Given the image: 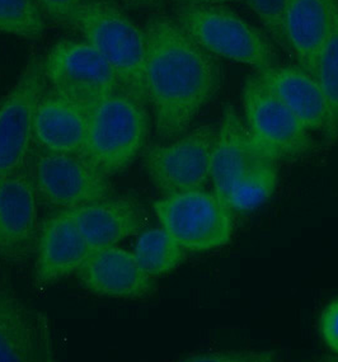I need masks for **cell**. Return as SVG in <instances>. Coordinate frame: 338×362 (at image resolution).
Wrapping results in <instances>:
<instances>
[{"mask_svg": "<svg viewBox=\"0 0 338 362\" xmlns=\"http://www.w3.org/2000/svg\"><path fill=\"white\" fill-rule=\"evenodd\" d=\"M145 83L156 136L169 141L190 130L221 86L218 57L196 44L173 17L151 14L144 25Z\"/></svg>", "mask_w": 338, "mask_h": 362, "instance_id": "cell-1", "label": "cell"}, {"mask_svg": "<svg viewBox=\"0 0 338 362\" xmlns=\"http://www.w3.org/2000/svg\"><path fill=\"white\" fill-rule=\"evenodd\" d=\"M144 102L120 89L91 108L79 156L107 178L124 172L144 150L151 119Z\"/></svg>", "mask_w": 338, "mask_h": 362, "instance_id": "cell-2", "label": "cell"}, {"mask_svg": "<svg viewBox=\"0 0 338 362\" xmlns=\"http://www.w3.org/2000/svg\"><path fill=\"white\" fill-rule=\"evenodd\" d=\"M71 30L105 57L121 88L148 105L145 65L146 38L115 0H86L76 9Z\"/></svg>", "mask_w": 338, "mask_h": 362, "instance_id": "cell-3", "label": "cell"}, {"mask_svg": "<svg viewBox=\"0 0 338 362\" xmlns=\"http://www.w3.org/2000/svg\"><path fill=\"white\" fill-rule=\"evenodd\" d=\"M173 18L214 57L251 66L257 73L279 65L275 44L267 33L226 6H177Z\"/></svg>", "mask_w": 338, "mask_h": 362, "instance_id": "cell-4", "label": "cell"}, {"mask_svg": "<svg viewBox=\"0 0 338 362\" xmlns=\"http://www.w3.org/2000/svg\"><path fill=\"white\" fill-rule=\"evenodd\" d=\"M46 86L91 111L121 88L105 57L86 40L65 38L42 57Z\"/></svg>", "mask_w": 338, "mask_h": 362, "instance_id": "cell-5", "label": "cell"}, {"mask_svg": "<svg viewBox=\"0 0 338 362\" xmlns=\"http://www.w3.org/2000/svg\"><path fill=\"white\" fill-rule=\"evenodd\" d=\"M242 105L253 145L264 158L277 163L309 151V132L258 75L247 76Z\"/></svg>", "mask_w": 338, "mask_h": 362, "instance_id": "cell-6", "label": "cell"}, {"mask_svg": "<svg viewBox=\"0 0 338 362\" xmlns=\"http://www.w3.org/2000/svg\"><path fill=\"white\" fill-rule=\"evenodd\" d=\"M154 211L185 250H216L232 237V211L204 188L168 194L154 204Z\"/></svg>", "mask_w": 338, "mask_h": 362, "instance_id": "cell-7", "label": "cell"}, {"mask_svg": "<svg viewBox=\"0 0 338 362\" xmlns=\"http://www.w3.org/2000/svg\"><path fill=\"white\" fill-rule=\"evenodd\" d=\"M216 135L218 129L206 124L146 148L144 167L151 183L165 196L205 188Z\"/></svg>", "mask_w": 338, "mask_h": 362, "instance_id": "cell-8", "label": "cell"}, {"mask_svg": "<svg viewBox=\"0 0 338 362\" xmlns=\"http://www.w3.org/2000/svg\"><path fill=\"white\" fill-rule=\"evenodd\" d=\"M28 169L38 201L57 210H76L113 194L108 178L79 156L35 146Z\"/></svg>", "mask_w": 338, "mask_h": 362, "instance_id": "cell-9", "label": "cell"}, {"mask_svg": "<svg viewBox=\"0 0 338 362\" xmlns=\"http://www.w3.org/2000/svg\"><path fill=\"white\" fill-rule=\"evenodd\" d=\"M45 87L42 57H31L18 81L0 98V181L30 164L33 112Z\"/></svg>", "mask_w": 338, "mask_h": 362, "instance_id": "cell-10", "label": "cell"}, {"mask_svg": "<svg viewBox=\"0 0 338 362\" xmlns=\"http://www.w3.org/2000/svg\"><path fill=\"white\" fill-rule=\"evenodd\" d=\"M55 361L50 320L8 288H0V362Z\"/></svg>", "mask_w": 338, "mask_h": 362, "instance_id": "cell-11", "label": "cell"}, {"mask_svg": "<svg viewBox=\"0 0 338 362\" xmlns=\"http://www.w3.org/2000/svg\"><path fill=\"white\" fill-rule=\"evenodd\" d=\"M37 204L28 167L0 181V258L19 259L36 252Z\"/></svg>", "mask_w": 338, "mask_h": 362, "instance_id": "cell-12", "label": "cell"}, {"mask_svg": "<svg viewBox=\"0 0 338 362\" xmlns=\"http://www.w3.org/2000/svg\"><path fill=\"white\" fill-rule=\"evenodd\" d=\"M92 253L70 210H57L40 225L35 280L50 286L76 274Z\"/></svg>", "mask_w": 338, "mask_h": 362, "instance_id": "cell-13", "label": "cell"}, {"mask_svg": "<svg viewBox=\"0 0 338 362\" xmlns=\"http://www.w3.org/2000/svg\"><path fill=\"white\" fill-rule=\"evenodd\" d=\"M76 275L88 291L110 299H141L156 286L135 255L116 245L92 250Z\"/></svg>", "mask_w": 338, "mask_h": 362, "instance_id": "cell-14", "label": "cell"}, {"mask_svg": "<svg viewBox=\"0 0 338 362\" xmlns=\"http://www.w3.org/2000/svg\"><path fill=\"white\" fill-rule=\"evenodd\" d=\"M89 110L45 87L33 112V144L51 153L79 156L84 145Z\"/></svg>", "mask_w": 338, "mask_h": 362, "instance_id": "cell-15", "label": "cell"}, {"mask_svg": "<svg viewBox=\"0 0 338 362\" xmlns=\"http://www.w3.org/2000/svg\"><path fill=\"white\" fill-rule=\"evenodd\" d=\"M267 158L257 150L243 119L232 106L226 107L218 127L214 145L210 180L214 194L226 206L233 186L255 167Z\"/></svg>", "mask_w": 338, "mask_h": 362, "instance_id": "cell-16", "label": "cell"}, {"mask_svg": "<svg viewBox=\"0 0 338 362\" xmlns=\"http://www.w3.org/2000/svg\"><path fill=\"white\" fill-rule=\"evenodd\" d=\"M257 75L294 113L308 132L336 134L326 95L313 76L299 65H276Z\"/></svg>", "mask_w": 338, "mask_h": 362, "instance_id": "cell-17", "label": "cell"}, {"mask_svg": "<svg viewBox=\"0 0 338 362\" xmlns=\"http://www.w3.org/2000/svg\"><path fill=\"white\" fill-rule=\"evenodd\" d=\"M336 0H285L282 31L291 57L313 75L317 59L332 31Z\"/></svg>", "mask_w": 338, "mask_h": 362, "instance_id": "cell-18", "label": "cell"}, {"mask_svg": "<svg viewBox=\"0 0 338 362\" xmlns=\"http://www.w3.org/2000/svg\"><path fill=\"white\" fill-rule=\"evenodd\" d=\"M91 250L113 247L144 228L145 211L129 196H108L87 206L70 210Z\"/></svg>", "mask_w": 338, "mask_h": 362, "instance_id": "cell-19", "label": "cell"}, {"mask_svg": "<svg viewBox=\"0 0 338 362\" xmlns=\"http://www.w3.org/2000/svg\"><path fill=\"white\" fill-rule=\"evenodd\" d=\"M277 183L276 162L269 159L261 160L233 186L226 206L232 213L255 211L274 194Z\"/></svg>", "mask_w": 338, "mask_h": 362, "instance_id": "cell-20", "label": "cell"}, {"mask_svg": "<svg viewBox=\"0 0 338 362\" xmlns=\"http://www.w3.org/2000/svg\"><path fill=\"white\" fill-rule=\"evenodd\" d=\"M183 248L169 234L162 229L144 231L134 250L140 267L151 277H159L175 271L185 258Z\"/></svg>", "mask_w": 338, "mask_h": 362, "instance_id": "cell-21", "label": "cell"}, {"mask_svg": "<svg viewBox=\"0 0 338 362\" xmlns=\"http://www.w3.org/2000/svg\"><path fill=\"white\" fill-rule=\"evenodd\" d=\"M46 28L47 19L33 0H0V33L38 41Z\"/></svg>", "mask_w": 338, "mask_h": 362, "instance_id": "cell-22", "label": "cell"}, {"mask_svg": "<svg viewBox=\"0 0 338 362\" xmlns=\"http://www.w3.org/2000/svg\"><path fill=\"white\" fill-rule=\"evenodd\" d=\"M314 79L326 95L332 112L333 127L338 132V0L334 3L332 31L322 47L313 71Z\"/></svg>", "mask_w": 338, "mask_h": 362, "instance_id": "cell-23", "label": "cell"}, {"mask_svg": "<svg viewBox=\"0 0 338 362\" xmlns=\"http://www.w3.org/2000/svg\"><path fill=\"white\" fill-rule=\"evenodd\" d=\"M269 38L289 57H291L282 31V9L285 0H245Z\"/></svg>", "mask_w": 338, "mask_h": 362, "instance_id": "cell-24", "label": "cell"}, {"mask_svg": "<svg viewBox=\"0 0 338 362\" xmlns=\"http://www.w3.org/2000/svg\"><path fill=\"white\" fill-rule=\"evenodd\" d=\"M47 21L71 28L76 9L86 0H33Z\"/></svg>", "mask_w": 338, "mask_h": 362, "instance_id": "cell-25", "label": "cell"}, {"mask_svg": "<svg viewBox=\"0 0 338 362\" xmlns=\"http://www.w3.org/2000/svg\"><path fill=\"white\" fill-rule=\"evenodd\" d=\"M277 355L275 352H245V351H224V352H213V354H197L186 357L185 361L194 362H256L275 361Z\"/></svg>", "mask_w": 338, "mask_h": 362, "instance_id": "cell-26", "label": "cell"}, {"mask_svg": "<svg viewBox=\"0 0 338 362\" xmlns=\"http://www.w3.org/2000/svg\"><path fill=\"white\" fill-rule=\"evenodd\" d=\"M320 331L327 347L338 355V299L323 309L320 317Z\"/></svg>", "mask_w": 338, "mask_h": 362, "instance_id": "cell-27", "label": "cell"}, {"mask_svg": "<svg viewBox=\"0 0 338 362\" xmlns=\"http://www.w3.org/2000/svg\"><path fill=\"white\" fill-rule=\"evenodd\" d=\"M126 6L139 11H161L163 9L165 0H122Z\"/></svg>", "mask_w": 338, "mask_h": 362, "instance_id": "cell-28", "label": "cell"}, {"mask_svg": "<svg viewBox=\"0 0 338 362\" xmlns=\"http://www.w3.org/2000/svg\"><path fill=\"white\" fill-rule=\"evenodd\" d=\"M175 8L177 6H226L240 0H168Z\"/></svg>", "mask_w": 338, "mask_h": 362, "instance_id": "cell-29", "label": "cell"}]
</instances>
